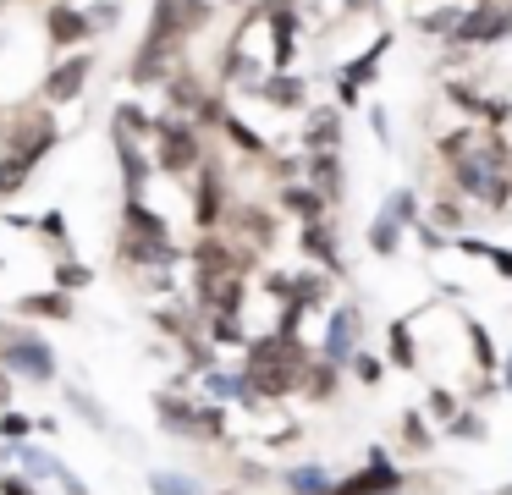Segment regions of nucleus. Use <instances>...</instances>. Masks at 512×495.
<instances>
[{"label":"nucleus","mask_w":512,"mask_h":495,"mask_svg":"<svg viewBox=\"0 0 512 495\" xmlns=\"http://www.w3.org/2000/svg\"><path fill=\"white\" fill-rule=\"evenodd\" d=\"M149 154H155V171L160 176H193L204 165V138L188 116L166 110L155 116V138H149Z\"/></svg>","instance_id":"nucleus-1"},{"label":"nucleus","mask_w":512,"mask_h":495,"mask_svg":"<svg viewBox=\"0 0 512 495\" xmlns=\"http://www.w3.org/2000/svg\"><path fill=\"white\" fill-rule=\"evenodd\" d=\"M0 369H12L17 380H34V385H56L61 363H56V347L39 330L0 325Z\"/></svg>","instance_id":"nucleus-2"},{"label":"nucleus","mask_w":512,"mask_h":495,"mask_svg":"<svg viewBox=\"0 0 512 495\" xmlns=\"http://www.w3.org/2000/svg\"><path fill=\"white\" fill-rule=\"evenodd\" d=\"M56 143H61V121H56L50 105H34V110H23V116H12L6 127H0V149L23 154V160H34V165L45 160Z\"/></svg>","instance_id":"nucleus-3"},{"label":"nucleus","mask_w":512,"mask_h":495,"mask_svg":"<svg viewBox=\"0 0 512 495\" xmlns=\"http://www.w3.org/2000/svg\"><path fill=\"white\" fill-rule=\"evenodd\" d=\"M501 39H512V6L485 0V6H463V17H457L446 44H457V50H485V44H501Z\"/></svg>","instance_id":"nucleus-4"},{"label":"nucleus","mask_w":512,"mask_h":495,"mask_svg":"<svg viewBox=\"0 0 512 495\" xmlns=\"http://www.w3.org/2000/svg\"><path fill=\"white\" fill-rule=\"evenodd\" d=\"M89 77H94V50H67V55H61V61L45 72V83H39V105L61 110V105H72V99H83Z\"/></svg>","instance_id":"nucleus-5"},{"label":"nucleus","mask_w":512,"mask_h":495,"mask_svg":"<svg viewBox=\"0 0 512 495\" xmlns=\"http://www.w3.org/2000/svg\"><path fill=\"white\" fill-rule=\"evenodd\" d=\"M116 259H122L127 270H177L188 253H182L171 237H149V231H127L122 226V237H116Z\"/></svg>","instance_id":"nucleus-6"},{"label":"nucleus","mask_w":512,"mask_h":495,"mask_svg":"<svg viewBox=\"0 0 512 495\" xmlns=\"http://www.w3.org/2000/svg\"><path fill=\"white\" fill-rule=\"evenodd\" d=\"M402 484H408V473L391 468L386 446H369V462L358 473H347V479H336L331 495H402Z\"/></svg>","instance_id":"nucleus-7"},{"label":"nucleus","mask_w":512,"mask_h":495,"mask_svg":"<svg viewBox=\"0 0 512 495\" xmlns=\"http://www.w3.org/2000/svg\"><path fill=\"white\" fill-rule=\"evenodd\" d=\"M226 176H221V160H210L204 154V165L193 171V220H199V231H221L226 226Z\"/></svg>","instance_id":"nucleus-8"},{"label":"nucleus","mask_w":512,"mask_h":495,"mask_svg":"<svg viewBox=\"0 0 512 495\" xmlns=\"http://www.w3.org/2000/svg\"><path fill=\"white\" fill-rule=\"evenodd\" d=\"M89 39H94L89 11H83L78 0H50L45 6V44L50 50H83Z\"/></svg>","instance_id":"nucleus-9"},{"label":"nucleus","mask_w":512,"mask_h":495,"mask_svg":"<svg viewBox=\"0 0 512 495\" xmlns=\"http://www.w3.org/2000/svg\"><path fill=\"white\" fill-rule=\"evenodd\" d=\"M364 314H358V303H336L331 314H325V336H320V358L331 363H347L358 347H364Z\"/></svg>","instance_id":"nucleus-10"},{"label":"nucleus","mask_w":512,"mask_h":495,"mask_svg":"<svg viewBox=\"0 0 512 495\" xmlns=\"http://www.w3.org/2000/svg\"><path fill=\"white\" fill-rule=\"evenodd\" d=\"M6 457H17V462H23V468H28V479H56L67 495H89V484H83L78 473H72L67 462L56 457V451H45V446H28V440H23V446H6Z\"/></svg>","instance_id":"nucleus-11"},{"label":"nucleus","mask_w":512,"mask_h":495,"mask_svg":"<svg viewBox=\"0 0 512 495\" xmlns=\"http://www.w3.org/2000/svg\"><path fill=\"white\" fill-rule=\"evenodd\" d=\"M226 226H232V242H243V248L265 253L276 242V215L265 204H232L226 209Z\"/></svg>","instance_id":"nucleus-12"},{"label":"nucleus","mask_w":512,"mask_h":495,"mask_svg":"<svg viewBox=\"0 0 512 495\" xmlns=\"http://www.w3.org/2000/svg\"><path fill=\"white\" fill-rule=\"evenodd\" d=\"M298 248L309 253V259L320 264V270H331L336 281L347 275V264H342V237H336V226H331V220H309V226L298 231Z\"/></svg>","instance_id":"nucleus-13"},{"label":"nucleus","mask_w":512,"mask_h":495,"mask_svg":"<svg viewBox=\"0 0 512 495\" xmlns=\"http://www.w3.org/2000/svg\"><path fill=\"white\" fill-rule=\"evenodd\" d=\"M254 94L265 99L270 110H309V77H298L292 66H281V72H265V83H259Z\"/></svg>","instance_id":"nucleus-14"},{"label":"nucleus","mask_w":512,"mask_h":495,"mask_svg":"<svg viewBox=\"0 0 512 495\" xmlns=\"http://www.w3.org/2000/svg\"><path fill=\"white\" fill-rule=\"evenodd\" d=\"M276 204L287 209L298 226H309V220H331V198H325L314 182H303V176H298V182H281Z\"/></svg>","instance_id":"nucleus-15"},{"label":"nucleus","mask_w":512,"mask_h":495,"mask_svg":"<svg viewBox=\"0 0 512 495\" xmlns=\"http://www.w3.org/2000/svg\"><path fill=\"white\" fill-rule=\"evenodd\" d=\"M12 308H17L23 319H50V325H67V319L78 314L72 292H61V286H39V292H23Z\"/></svg>","instance_id":"nucleus-16"},{"label":"nucleus","mask_w":512,"mask_h":495,"mask_svg":"<svg viewBox=\"0 0 512 495\" xmlns=\"http://www.w3.org/2000/svg\"><path fill=\"white\" fill-rule=\"evenodd\" d=\"M303 182H314V187H320V193L336 204V198L347 193L342 154H336V149H309V154H303Z\"/></svg>","instance_id":"nucleus-17"},{"label":"nucleus","mask_w":512,"mask_h":495,"mask_svg":"<svg viewBox=\"0 0 512 495\" xmlns=\"http://www.w3.org/2000/svg\"><path fill=\"white\" fill-rule=\"evenodd\" d=\"M155 418L166 435H182V440L199 435V402H188L182 391H155Z\"/></svg>","instance_id":"nucleus-18"},{"label":"nucleus","mask_w":512,"mask_h":495,"mask_svg":"<svg viewBox=\"0 0 512 495\" xmlns=\"http://www.w3.org/2000/svg\"><path fill=\"white\" fill-rule=\"evenodd\" d=\"M336 385H342V363H331V358H320V352H314L309 369H303L298 396H309V402H336Z\"/></svg>","instance_id":"nucleus-19"},{"label":"nucleus","mask_w":512,"mask_h":495,"mask_svg":"<svg viewBox=\"0 0 512 495\" xmlns=\"http://www.w3.org/2000/svg\"><path fill=\"white\" fill-rule=\"evenodd\" d=\"M303 149H342V110L320 105L303 121Z\"/></svg>","instance_id":"nucleus-20"},{"label":"nucleus","mask_w":512,"mask_h":495,"mask_svg":"<svg viewBox=\"0 0 512 495\" xmlns=\"http://www.w3.org/2000/svg\"><path fill=\"white\" fill-rule=\"evenodd\" d=\"M386 50H391V33H380V39L369 44V50H358L353 61H347L342 72H336V77H347L353 88H369V83H375V72H380V61H386Z\"/></svg>","instance_id":"nucleus-21"},{"label":"nucleus","mask_w":512,"mask_h":495,"mask_svg":"<svg viewBox=\"0 0 512 495\" xmlns=\"http://www.w3.org/2000/svg\"><path fill=\"white\" fill-rule=\"evenodd\" d=\"M386 363L397 369H419V341H413V319H391L386 325Z\"/></svg>","instance_id":"nucleus-22"},{"label":"nucleus","mask_w":512,"mask_h":495,"mask_svg":"<svg viewBox=\"0 0 512 495\" xmlns=\"http://www.w3.org/2000/svg\"><path fill=\"white\" fill-rule=\"evenodd\" d=\"M281 484H287V495H331V473L320 468V462H298V468L281 473Z\"/></svg>","instance_id":"nucleus-23"},{"label":"nucleus","mask_w":512,"mask_h":495,"mask_svg":"<svg viewBox=\"0 0 512 495\" xmlns=\"http://www.w3.org/2000/svg\"><path fill=\"white\" fill-rule=\"evenodd\" d=\"M457 17H463V0H446V6H413V22H419V33H430V39H452Z\"/></svg>","instance_id":"nucleus-24"},{"label":"nucleus","mask_w":512,"mask_h":495,"mask_svg":"<svg viewBox=\"0 0 512 495\" xmlns=\"http://www.w3.org/2000/svg\"><path fill=\"white\" fill-rule=\"evenodd\" d=\"M430 226H435V231H452V237H457V231H468V209H463V193H452V187H446V193H441V198H435V204H430Z\"/></svg>","instance_id":"nucleus-25"},{"label":"nucleus","mask_w":512,"mask_h":495,"mask_svg":"<svg viewBox=\"0 0 512 495\" xmlns=\"http://www.w3.org/2000/svg\"><path fill=\"white\" fill-rule=\"evenodd\" d=\"M463 330H468V352H474V369H479V374H496V369H501V352H496V341H490V330L479 325V319H463Z\"/></svg>","instance_id":"nucleus-26"},{"label":"nucleus","mask_w":512,"mask_h":495,"mask_svg":"<svg viewBox=\"0 0 512 495\" xmlns=\"http://www.w3.org/2000/svg\"><path fill=\"white\" fill-rule=\"evenodd\" d=\"M397 248H402V220L380 209V215L369 220V253H380V259H391Z\"/></svg>","instance_id":"nucleus-27"},{"label":"nucleus","mask_w":512,"mask_h":495,"mask_svg":"<svg viewBox=\"0 0 512 495\" xmlns=\"http://www.w3.org/2000/svg\"><path fill=\"white\" fill-rule=\"evenodd\" d=\"M204 336L210 347H248V330L237 314H204Z\"/></svg>","instance_id":"nucleus-28"},{"label":"nucleus","mask_w":512,"mask_h":495,"mask_svg":"<svg viewBox=\"0 0 512 495\" xmlns=\"http://www.w3.org/2000/svg\"><path fill=\"white\" fill-rule=\"evenodd\" d=\"M28 176H34V160H23V154L0 149V198H17L28 187Z\"/></svg>","instance_id":"nucleus-29"},{"label":"nucleus","mask_w":512,"mask_h":495,"mask_svg":"<svg viewBox=\"0 0 512 495\" xmlns=\"http://www.w3.org/2000/svg\"><path fill=\"white\" fill-rule=\"evenodd\" d=\"M402 446L408 451H435V429H430V418L419 413V407H408V413H402Z\"/></svg>","instance_id":"nucleus-30"},{"label":"nucleus","mask_w":512,"mask_h":495,"mask_svg":"<svg viewBox=\"0 0 512 495\" xmlns=\"http://www.w3.org/2000/svg\"><path fill=\"white\" fill-rule=\"evenodd\" d=\"M149 495H204L193 473H171V468H155L149 473Z\"/></svg>","instance_id":"nucleus-31"},{"label":"nucleus","mask_w":512,"mask_h":495,"mask_svg":"<svg viewBox=\"0 0 512 495\" xmlns=\"http://www.w3.org/2000/svg\"><path fill=\"white\" fill-rule=\"evenodd\" d=\"M446 435H452V440H474V446H479V440H490V429H485V418H479L474 407H457V413L446 418Z\"/></svg>","instance_id":"nucleus-32"},{"label":"nucleus","mask_w":512,"mask_h":495,"mask_svg":"<svg viewBox=\"0 0 512 495\" xmlns=\"http://www.w3.org/2000/svg\"><path fill=\"white\" fill-rule=\"evenodd\" d=\"M347 369L358 374V385H369V391H375L380 380H386V358H380V352H369V347H358L353 358H347Z\"/></svg>","instance_id":"nucleus-33"},{"label":"nucleus","mask_w":512,"mask_h":495,"mask_svg":"<svg viewBox=\"0 0 512 495\" xmlns=\"http://www.w3.org/2000/svg\"><path fill=\"white\" fill-rule=\"evenodd\" d=\"M34 429H39V424H34L28 413H17V407H0V446H23Z\"/></svg>","instance_id":"nucleus-34"},{"label":"nucleus","mask_w":512,"mask_h":495,"mask_svg":"<svg viewBox=\"0 0 512 495\" xmlns=\"http://www.w3.org/2000/svg\"><path fill=\"white\" fill-rule=\"evenodd\" d=\"M193 440L221 446V440H226V402H199V435H193Z\"/></svg>","instance_id":"nucleus-35"},{"label":"nucleus","mask_w":512,"mask_h":495,"mask_svg":"<svg viewBox=\"0 0 512 495\" xmlns=\"http://www.w3.org/2000/svg\"><path fill=\"white\" fill-rule=\"evenodd\" d=\"M89 281H94V270H89V264L67 259V253H61V259H56V281H50V286H61V292H83V286H89Z\"/></svg>","instance_id":"nucleus-36"},{"label":"nucleus","mask_w":512,"mask_h":495,"mask_svg":"<svg viewBox=\"0 0 512 495\" xmlns=\"http://www.w3.org/2000/svg\"><path fill=\"white\" fill-rule=\"evenodd\" d=\"M67 407H72V413H78V418H89L94 429H111V418H105V407L94 402L89 391H78V385H67Z\"/></svg>","instance_id":"nucleus-37"},{"label":"nucleus","mask_w":512,"mask_h":495,"mask_svg":"<svg viewBox=\"0 0 512 495\" xmlns=\"http://www.w3.org/2000/svg\"><path fill=\"white\" fill-rule=\"evenodd\" d=\"M386 215H397L402 220V226H419V198H413V187H397V193H391L386 198Z\"/></svg>","instance_id":"nucleus-38"},{"label":"nucleus","mask_w":512,"mask_h":495,"mask_svg":"<svg viewBox=\"0 0 512 495\" xmlns=\"http://www.w3.org/2000/svg\"><path fill=\"white\" fill-rule=\"evenodd\" d=\"M34 231L56 242V259H61V253H72V242H67V215H61V209H50L45 220H34Z\"/></svg>","instance_id":"nucleus-39"},{"label":"nucleus","mask_w":512,"mask_h":495,"mask_svg":"<svg viewBox=\"0 0 512 495\" xmlns=\"http://www.w3.org/2000/svg\"><path fill=\"white\" fill-rule=\"evenodd\" d=\"M457 407H463V402H457V396L446 391V385H430V396H424V413H430V418H441V424H446V418H452Z\"/></svg>","instance_id":"nucleus-40"},{"label":"nucleus","mask_w":512,"mask_h":495,"mask_svg":"<svg viewBox=\"0 0 512 495\" xmlns=\"http://www.w3.org/2000/svg\"><path fill=\"white\" fill-rule=\"evenodd\" d=\"M490 248H496V242L474 237V231H457V253H468V259H490Z\"/></svg>","instance_id":"nucleus-41"},{"label":"nucleus","mask_w":512,"mask_h":495,"mask_svg":"<svg viewBox=\"0 0 512 495\" xmlns=\"http://www.w3.org/2000/svg\"><path fill=\"white\" fill-rule=\"evenodd\" d=\"M0 495H45L28 484V473H0Z\"/></svg>","instance_id":"nucleus-42"},{"label":"nucleus","mask_w":512,"mask_h":495,"mask_svg":"<svg viewBox=\"0 0 512 495\" xmlns=\"http://www.w3.org/2000/svg\"><path fill=\"white\" fill-rule=\"evenodd\" d=\"M490 270H496V275H507V281H512V248H490Z\"/></svg>","instance_id":"nucleus-43"},{"label":"nucleus","mask_w":512,"mask_h":495,"mask_svg":"<svg viewBox=\"0 0 512 495\" xmlns=\"http://www.w3.org/2000/svg\"><path fill=\"white\" fill-rule=\"evenodd\" d=\"M358 94H364V88H353L347 77H336V99H342V105H358Z\"/></svg>","instance_id":"nucleus-44"},{"label":"nucleus","mask_w":512,"mask_h":495,"mask_svg":"<svg viewBox=\"0 0 512 495\" xmlns=\"http://www.w3.org/2000/svg\"><path fill=\"white\" fill-rule=\"evenodd\" d=\"M12 391H17V385H12V369H0V407H12Z\"/></svg>","instance_id":"nucleus-45"},{"label":"nucleus","mask_w":512,"mask_h":495,"mask_svg":"<svg viewBox=\"0 0 512 495\" xmlns=\"http://www.w3.org/2000/svg\"><path fill=\"white\" fill-rule=\"evenodd\" d=\"M369 127H375V138H380V143H386V110H380V105L369 110Z\"/></svg>","instance_id":"nucleus-46"},{"label":"nucleus","mask_w":512,"mask_h":495,"mask_svg":"<svg viewBox=\"0 0 512 495\" xmlns=\"http://www.w3.org/2000/svg\"><path fill=\"white\" fill-rule=\"evenodd\" d=\"M237 473H243V484H259V479H265V468H259V462H243Z\"/></svg>","instance_id":"nucleus-47"},{"label":"nucleus","mask_w":512,"mask_h":495,"mask_svg":"<svg viewBox=\"0 0 512 495\" xmlns=\"http://www.w3.org/2000/svg\"><path fill=\"white\" fill-rule=\"evenodd\" d=\"M501 385L512 391V347H507V363H501Z\"/></svg>","instance_id":"nucleus-48"},{"label":"nucleus","mask_w":512,"mask_h":495,"mask_svg":"<svg viewBox=\"0 0 512 495\" xmlns=\"http://www.w3.org/2000/svg\"><path fill=\"white\" fill-rule=\"evenodd\" d=\"M463 6H485V0H463Z\"/></svg>","instance_id":"nucleus-49"},{"label":"nucleus","mask_w":512,"mask_h":495,"mask_svg":"<svg viewBox=\"0 0 512 495\" xmlns=\"http://www.w3.org/2000/svg\"><path fill=\"white\" fill-rule=\"evenodd\" d=\"M501 495H512V484H501Z\"/></svg>","instance_id":"nucleus-50"},{"label":"nucleus","mask_w":512,"mask_h":495,"mask_svg":"<svg viewBox=\"0 0 512 495\" xmlns=\"http://www.w3.org/2000/svg\"><path fill=\"white\" fill-rule=\"evenodd\" d=\"M413 6H430V0H413Z\"/></svg>","instance_id":"nucleus-51"},{"label":"nucleus","mask_w":512,"mask_h":495,"mask_svg":"<svg viewBox=\"0 0 512 495\" xmlns=\"http://www.w3.org/2000/svg\"><path fill=\"white\" fill-rule=\"evenodd\" d=\"M221 495H232V490H221Z\"/></svg>","instance_id":"nucleus-52"}]
</instances>
